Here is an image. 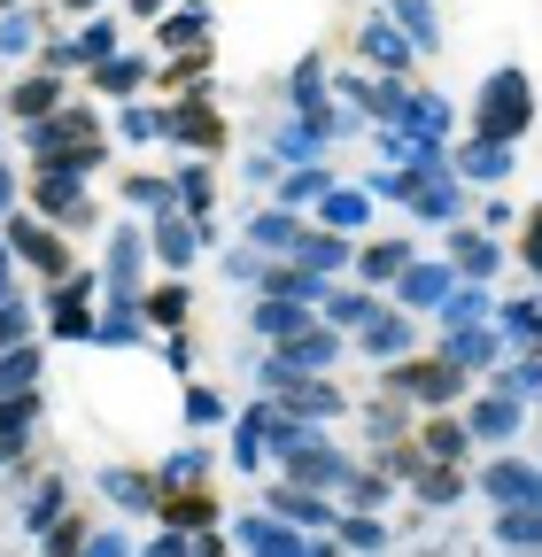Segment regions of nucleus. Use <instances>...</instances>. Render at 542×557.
Segmentation results:
<instances>
[{
	"instance_id": "1",
	"label": "nucleus",
	"mask_w": 542,
	"mask_h": 557,
	"mask_svg": "<svg viewBox=\"0 0 542 557\" xmlns=\"http://www.w3.org/2000/svg\"><path fill=\"white\" fill-rule=\"evenodd\" d=\"M527 124H534V86H527V70H496V78L481 86V116H472V132L512 148Z\"/></svg>"
},
{
	"instance_id": "2",
	"label": "nucleus",
	"mask_w": 542,
	"mask_h": 557,
	"mask_svg": "<svg viewBox=\"0 0 542 557\" xmlns=\"http://www.w3.org/2000/svg\"><path fill=\"white\" fill-rule=\"evenodd\" d=\"M387 387H403V395H419V403L449 410V403L465 395V372H457L449 357H434V364H395V372H387Z\"/></svg>"
},
{
	"instance_id": "3",
	"label": "nucleus",
	"mask_w": 542,
	"mask_h": 557,
	"mask_svg": "<svg viewBox=\"0 0 542 557\" xmlns=\"http://www.w3.org/2000/svg\"><path fill=\"white\" fill-rule=\"evenodd\" d=\"M519 418H527V410H519V395H504V387H496V395H481V403L465 410V434H472V442H512V434H519Z\"/></svg>"
},
{
	"instance_id": "4",
	"label": "nucleus",
	"mask_w": 542,
	"mask_h": 557,
	"mask_svg": "<svg viewBox=\"0 0 542 557\" xmlns=\"http://www.w3.org/2000/svg\"><path fill=\"white\" fill-rule=\"evenodd\" d=\"M489 496H496V511L542 504V472H534V465H519V457H496V465H489Z\"/></svg>"
},
{
	"instance_id": "5",
	"label": "nucleus",
	"mask_w": 542,
	"mask_h": 557,
	"mask_svg": "<svg viewBox=\"0 0 542 557\" xmlns=\"http://www.w3.org/2000/svg\"><path fill=\"white\" fill-rule=\"evenodd\" d=\"M465 442H472L465 418H427V426H419V457H427V465H457Z\"/></svg>"
},
{
	"instance_id": "6",
	"label": "nucleus",
	"mask_w": 542,
	"mask_h": 557,
	"mask_svg": "<svg viewBox=\"0 0 542 557\" xmlns=\"http://www.w3.org/2000/svg\"><path fill=\"white\" fill-rule=\"evenodd\" d=\"M395 287H403V302H411V310H434V302H449V263H411Z\"/></svg>"
},
{
	"instance_id": "7",
	"label": "nucleus",
	"mask_w": 542,
	"mask_h": 557,
	"mask_svg": "<svg viewBox=\"0 0 542 557\" xmlns=\"http://www.w3.org/2000/svg\"><path fill=\"white\" fill-rule=\"evenodd\" d=\"M457 171L481 178V186H504V178H512V148H504V139H472V148L457 156Z\"/></svg>"
},
{
	"instance_id": "8",
	"label": "nucleus",
	"mask_w": 542,
	"mask_h": 557,
	"mask_svg": "<svg viewBox=\"0 0 542 557\" xmlns=\"http://www.w3.org/2000/svg\"><path fill=\"white\" fill-rule=\"evenodd\" d=\"M496 542H504V549H542V504L496 511Z\"/></svg>"
},
{
	"instance_id": "9",
	"label": "nucleus",
	"mask_w": 542,
	"mask_h": 557,
	"mask_svg": "<svg viewBox=\"0 0 542 557\" xmlns=\"http://www.w3.org/2000/svg\"><path fill=\"white\" fill-rule=\"evenodd\" d=\"M365 54H372L380 70H411V47H403V32H395V24H380V16L365 24Z\"/></svg>"
},
{
	"instance_id": "10",
	"label": "nucleus",
	"mask_w": 542,
	"mask_h": 557,
	"mask_svg": "<svg viewBox=\"0 0 542 557\" xmlns=\"http://www.w3.org/2000/svg\"><path fill=\"white\" fill-rule=\"evenodd\" d=\"M357 271H365V278H403V271H411V240H380V248H365Z\"/></svg>"
},
{
	"instance_id": "11",
	"label": "nucleus",
	"mask_w": 542,
	"mask_h": 557,
	"mask_svg": "<svg viewBox=\"0 0 542 557\" xmlns=\"http://www.w3.org/2000/svg\"><path fill=\"white\" fill-rule=\"evenodd\" d=\"M256 333H271V341L310 333V325H303V302H287V295H280V302H263V310H256Z\"/></svg>"
},
{
	"instance_id": "12",
	"label": "nucleus",
	"mask_w": 542,
	"mask_h": 557,
	"mask_svg": "<svg viewBox=\"0 0 542 557\" xmlns=\"http://www.w3.org/2000/svg\"><path fill=\"white\" fill-rule=\"evenodd\" d=\"M442 357H449L457 372H465V364H489V357H496V333H472V325H465V333L442 341Z\"/></svg>"
},
{
	"instance_id": "13",
	"label": "nucleus",
	"mask_w": 542,
	"mask_h": 557,
	"mask_svg": "<svg viewBox=\"0 0 542 557\" xmlns=\"http://www.w3.org/2000/svg\"><path fill=\"white\" fill-rule=\"evenodd\" d=\"M163 124L186 139V148H218V116H210V109H194V101H186L178 116H163Z\"/></svg>"
},
{
	"instance_id": "14",
	"label": "nucleus",
	"mask_w": 542,
	"mask_h": 557,
	"mask_svg": "<svg viewBox=\"0 0 542 557\" xmlns=\"http://www.w3.org/2000/svg\"><path fill=\"white\" fill-rule=\"evenodd\" d=\"M365 348H372V357H403V348H411V325H403V318H372Z\"/></svg>"
},
{
	"instance_id": "15",
	"label": "nucleus",
	"mask_w": 542,
	"mask_h": 557,
	"mask_svg": "<svg viewBox=\"0 0 542 557\" xmlns=\"http://www.w3.org/2000/svg\"><path fill=\"white\" fill-rule=\"evenodd\" d=\"M449 256H457V271H472V278H489V271H496V248H489L481 233H457Z\"/></svg>"
},
{
	"instance_id": "16",
	"label": "nucleus",
	"mask_w": 542,
	"mask_h": 557,
	"mask_svg": "<svg viewBox=\"0 0 542 557\" xmlns=\"http://www.w3.org/2000/svg\"><path fill=\"white\" fill-rule=\"evenodd\" d=\"M24 426H32V395L0 403V457H16V449H24Z\"/></svg>"
},
{
	"instance_id": "17",
	"label": "nucleus",
	"mask_w": 542,
	"mask_h": 557,
	"mask_svg": "<svg viewBox=\"0 0 542 557\" xmlns=\"http://www.w3.org/2000/svg\"><path fill=\"white\" fill-rule=\"evenodd\" d=\"M54 94H62L54 78H32V86H16V94H9V109H16V116H47V109H54Z\"/></svg>"
},
{
	"instance_id": "18",
	"label": "nucleus",
	"mask_w": 542,
	"mask_h": 557,
	"mask_svg": "<svg viewBox=\"0 0 542 557\" xmlns=\"http://www.w3.org/2000/svg\"><path fill=\"white\" fill-rule=\"evenodd\" d=\"M442 318H449L457 333H465V325H481V318H489V295H481V287H465V295H449V302H442Z\"/></svg>"
},
{
	"instance_id": "19",
	"label": "nucleus",
	"mask_w": 542,
	"mask_h": 557,
	"mask_svg": "<svg viewBox=\"0 0 542 557\" xmlns=\"http://www.w3.org/2000/svg\"><path fill=\"white\" fill-rule=\"evenodd\" d=\"M419 504H457V472L449 465H419Z\"/></svg>"
},
{
	"instance_id": "20",
	"label": "nucleus",
	"mask_w": 542,
	"mask_h": 557,
	"mask_svg": "<svg viewBox=\"0 0 542 557\" xmlns=\"http://www.w3.org/2000/svg\"><path fill=\"white\" fill-rule=\"evenodd\" d=\"M295 256H303L310 271H333V263H342L349 248H342V240H333V233H303V248H295Z\"/></svg>"
},
{
	"instance_id": "21",
	"label": "nucleus",
	"mask_w": 542,
	"mask_h": 557,
	"mask_svg": "<svg viewBox=\"0 0 542 557\" xmlns=\"http://www.w3.org/2000/svg\"><path fill=\"white\" fill-rule=\"evenodd\" d=\"M163 511H171V527H210V519H218V504H210V496H171Z\"/></svg>"
},
{
	"instance_id": "22",
	"label": "nucleus",
	"mask_w": 542,
	"mask_h": 557,
	"mask_svg": "<svg viewBox=\"0 0 542 557\" xmlns=\"http://www.w3.org/2000/svg\"><path fill=\"white\" fill-rule=\"evenodd\" d=\"M387 9L411 24V39H419V47H434V39H442V32H434V16H427V0H387Z\"/></svg>"
},
{
	"instance_id": "23",
	"label": "nucleus",
	"mask_w": 542,
	"mask_h": 557,
	"mask_svg": "<svg viewBox=\"0 0 542 557\" xmlns=\"http://www.w3.org/2000/svg\"><path fill=\"white\" fill-rule=\"evenodd\" d=\"M32 372H39V357H32V348H16V357H0V395H9V387L24 395V387H32Z\"/></svg>"
},
{
	"instance_id": "24",
	"label": "nucleus",
	"mask_w": 542,
	"mask_h": 557,
	"mask_svg": "<svg viewBox=\"0 0 542 557\" xmlns=\"http://www.w3.org/2000/svg\"><path fill=\"white\" fill-rule=\"evenodd\" d=\"M109 487H116V504H124V511H148V504H156V480H140V472H132V480L116 472Z\"/></svg>"
},
{
	"instance_id": "25",
	"label": "nucleus",
	"mask_w": 542,
	"mask_h": 557,
	"mask_svg": "<svg viewBox=\"0 0 542 557\" xmlns=\"http://www.w3.org/2000/svg\"><path fill=\"white\" fill-rule=\"evenodd\" d=\"M287 410L295 418H325L333 410V387H287Z\"/></svg>"
},
{
	"instance_id": "26",
	"label": "nucleus",
	"mask_w": 542,
	"mask_h": 557,
	"mask_svg": "<svg viewBox=\"0 0 542 557\" xmlns=\"http://www.w3.org/2000/svg\"><path fill=\"white\" fill-rule=\"evenodd\" d=\"M140 78H148V62H109V70H101V86H109V94H132Z\"/></svg>"
},
{
	"instance_id": "27",
	"label": "nucleus",
	"mask_w": 542,
	"mask_h": 557,
	"mask_svg": "<svg viewBox=\"0 0 542 557\" xmlns=\"http://www.w3.org/2000/svg\"><path fill=\"white\" fill-rule=\"evenodd\" d=\"M519 256H527V271L542 278V201H534V218H527V233H519Z\"/></svg>"
},
{
	"instance_id": "28",
	"label": "nucleus",
	"mask_w": 542,
	"mask_h": 557,
	"mask_svg": "<svg viewBox=\"0 0 542 557\" xmlns=\"http://www.w3.org/2000/svg\"><path fill=\"white\" fill-rule=\"evenodd\" d=\"M342 534H349V549H380V542H387V527H380V519H349Z\"/></svg>"
},
{
	"instance_id": "29",
	"label": "nucleus",
	"mask_w": 542,
	"mask_h": 557,
	"mask_svg": "<svg viewBox=\"0 0 542 557\" xmlns=\"http://www.w3.org/2000/svg\"><path fill=\"white\" fill-rule=\"evenodd\" d=\"M148 310H156V318H163V325H178V318H186V287H163V295H156V302H148Z\"/></svg>"
},
{
	"instance_id": "30",
	"label": "nucleus",
	"mask_w": 542,
	"mask_h": 557,
	"mask_svg": "<svg viewBox=\"0 0 542 557\" xmlns=\"http://www.w3.org/2000/svg\"><path fill=\"white\" fill-rule=\"evenodd\" d=\"M325 218H333V225H357V218H365V201H357V194H333V201H325Z\"/></svg>"
},
{
	"instance_id": "31",
	"label": "nucleus",
	"mask_w": 542,
	"mask_h": 557,
	"mask_svg": "<svg viewBox=\"0 0 542 557\" xmlns=\"http://www.w3.org/2000/svg\"><path fill=\"white\" fill-rule=\"evenodd\" d=\"M333 318H342V325H365V318H372V302H365V295H342V302H333Z\"/></svg>"
},
{
	"instance_id": "32",
	"label": "nucleus",
	"mask_w": 542,
	"mask_h": 557,
	"mask_svg": "<svg viewBox=\"0 0 542 557\" xmlns=\"http://www.w3.org/2000/svg\"><path fill=\"white\" fill-rule=\"evenodd\" d=\"M178 186H186V209H210V178H201V171H186Z\"/></svg>"
},
{
	"instance_id": "33",
	"label": "nucleus",
	"mask_w": 542,
	"mask_h": 557,
	"mask_svg": "<svg viewBox=\"0 0 542 557\" xmlns=\"http://www.w3.org/2000/svg\"><path fill=\"white\" fill-rule=\"evenodd\" d=\"M78 542H86V534H78V519H71V527H54V542H47V549H54V557H78Z\"/></svg>"
},
{
	"instance_id": "34",
	"label": "nucleus",
	"mask_w": 542,
	"mask_h": 557,
	"mask_svg": "<svg viewBox=\"0 0 542 557\" xmlns=\"http://www.w3.org/2000/svg\"><path fill=\"white\" fill-rule=\"evenodd\" d=\"M124 194H132V201H140V209H156V201H163V178H132Z\"/></svg>"
},
{
	"instance_id": "35",
	"label": "nucleus",
	"mask_w": 542,
	"mask_h": 557,
	"mask_svg": "<svg viewBox=\"0 0 542 557\" xmlns=\"http://www.w3.org/2000/svg\"><path fill=\"white\" fill-rule=\"evenodd\" d=\"M163 256H171V263H186V256H194V248H186V225H163Z\"/></svg>"
},
{
	"instance_id": "36",
	"label": "nucleus",
	"mask_w": 542,
	"mask_h": 557,
	"mask_svg": "<svg viewBox=\"0 0 542 557\" xmlns=\"http://www.w3.org/2000/svg\"><path fill=\"white\" fill-rule=\"evenodd\" d=\"M16 333H24V318H16V310H9V318H0V341H16Z\"/></svg>"
},
{
	"instance_id": "37",
	"label": "nucleus",
	"mask_w": 542,
	"mask_h": 557,
	"mask_svg": "<svg viewBox=\"0 0 542 557\" xmlns=\"http://www.w3.org/2000/svg\"><path fill=\"white\" fill-rule=\"evenodd\" d=\"M71 9H94V0H71Z\"/></svg>"
},
{
	"instance_id": "38",
	"label": "nucleus",
	"mask_w": 542,
	"mask_h": 557,
	"mask_svg": "<svg viewBox=\"0 0 542 557\" xmlns=\"http://www.w3.org/2000/svg\"><path fill=\"white\" fill-rule=\"evenodd\" d=\"M0 201H9V178H0Z\"/></svg>"
},
{
	"instance_id": "39",
	"label": "nucleus",
	"mask_w": 542,
	"mask_h": 557,
	"mask_svg": "<svg viewBox=\"0 0 542 557\" xmlns=\"http://www.w3.org/2000/svg\"><path fill=\"white\" fill-rule=\"evenodd\" d=\"M519 557H542V549H519Z\"/></svg>"
}]
</instances>
